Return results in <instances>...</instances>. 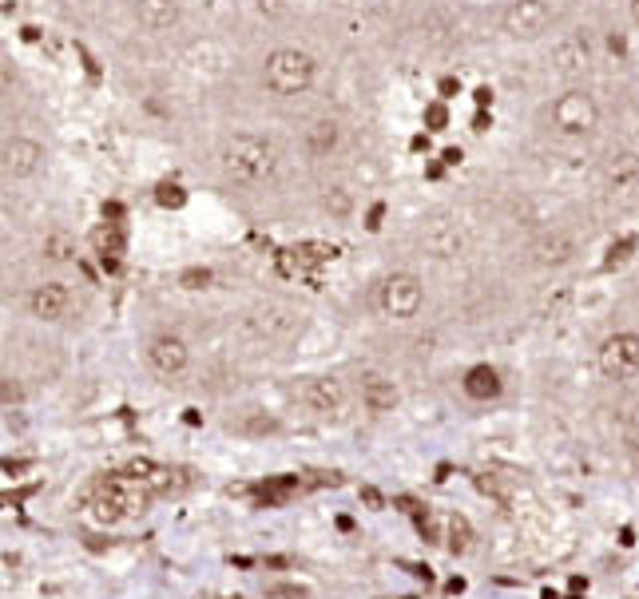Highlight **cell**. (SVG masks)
<instances>
[{"label": "cell", "mask_w": 639, "mask_h": 599, "mask_svg": "<svg viewBox=\"0 0 639 599\" xmlns=\"http://www.w3.org/2000/svg\"><path fill=\"white\" fill-rule=\"evenodd\" d=\"M0 168H4V188H32L44 171H49V148L32 128H12L4 131L0 143Z\"/></svg>", "instance_id": "7"}, {"label": "cell", "mask_w": 639, "mask_h": 599, "mask_svg": "<svg viewBox=\"0 0 639 599\" xmlns=\"http://www.w3.org/2000/svg\"><path fill=\"white\" fill-rule=\"evenodd\" d=\"M465 394L472 402H492V397H501V374L492 370V365H472L469 374H465Z\"/></svg>", "instance_id": "17"}, {"label": "cell", "mask_w": 639, "mask_h": 599, "mask_svg": "<svg viewBox=\"0 0 639 599\" xmlns=\"http://www.w3.org/2000/svg\"><path fill=\"white\" fill-rule=\"evenodd\" d=\"M255 92L278 108H302L322 88V60L306 44L275 40L255 56Z\"/></svg>", "instance_id": "3"}, {"label": "cell", "mask_w": 639, "mask_h": 599, "mask_svg": "<svg viewBox=\"0 0 639 599\" xmlns=\"http://www.w3.org/2000/svg\"><path fill=\"white\" fill-rule=\"evenodd\" d=\"M561 24V0H501L497 32L512 44H541Z\"/></svg>", "instance_id": "5"}, {"label": "cell", "mask_w": 639, "mask_h": 599, "mask_svg": "<svg viewBox=\"0 0 639 599\" xmlns=\"http://www.w3.org/2000/svg\"><path fill=\"white\" fill-rule=\"evenodd\" d=\"M131 29L148 40H168L183 29L188 4L183 0H124Z\"/></svg>", "instance_id": "8"}, {"label": "cell", "mask_w": 639, "mask_h": 599, "mask_svg": "<svg viewBox=\"0 0 639 599\" xmlns=\"http://www.w3.org/2000/svg\"><path fill=\"white\" fill-rule=\"evenodd\" d=\"M469 541H472V532H469V524H465V516H452L449 521V548L469 552Z\"/></svg>", "instance_id": "19"}, {"label": "cell", "mask_w": 639, "mask_h": 599, "mask_svg": "<svg viewBox=\"0 0 639 599\" xmlns=\"http://www.w3.org/2000/svg\"><path fill=\"white\" fill-rule=\"evenodd\" d=\"M148 504V492L143 484L128 481V477H111V481L99 484V516L104 521H124V516H136Z\"/></svg>", "instance_id": "12"}, {"label": "cell", "mask_w": 639, "mask_h": 599, "mask_svg": "<svg viewBox=\"0 0 639 599\" xmlns=\"http://www.w3.org/2000/svg\"><path fill=\"white\" fill-rule=\"evenodd\" d=\"M422 243H425V250H429V255L449 258V255H457V246H461V231H457V223H452V218L433 215L429 223H425V231H422Z\"/></svg>", "instance_id": "16"}, {"label": "cell", "mask_w": 639, "mask_h": 599, "mask_svg": "<svg viewBox=\"0 0 639 599\" xmlns=\"http://www.w3.org/2000/svg\"><path fill=\"white\" fill-rule=\"evenodd\" d=\"M596 370H600L608 382L628 385L639 377V334L636 330H616L600 342L596 350Z\"/></svg>", "instance_id": "9"}, {"label": "cell", "mask_w": 639, "mask_h": 599, "mask_svg": "<svg viewBox=\"0 0 639 599\" xmlns=\"http://www.w3.org/2000/svg\"><path fill=\"white\" fill-rule=\"evenodd\" d=\"M532 124L549 143H556L564 151L592 148L608 128V104H604V96L596 88H588L581 79H568V84H561V88L541 99Z\"/></svg>", "instance_id": "2"}, {"label": "cell", "mask_w": 639, "mask_h": 599, "mask_svg": "<svg viewBox=\"0 0 639 599\" xmlns=\"http://www.w3.org/2000/svg\"><path fill=\"white\" fill-rule=\"evenodd\" d=\"M370 310L382 322H409L425 310V278L417 270H385L370 286Z\"/></svg>", "instance_id": "6"}, {"label": "cell", "mask_w": 639, "mask_h": 599, "mask_svg": "<svg viewBox=\"0 0 639 599\" xmlns=\"http://www.w3.org/2000/svg\"><path fill=\"white\" fill-rule=\"evenodd\" d=\"M0 402H4V409H12V405L24 402V394H20V382H17V377H4V385H0Z\"/></svg>", "instance_id": "20"}, {"label": "cell", "mask_w": 639, "mask_h": 599, "mask_svg": "<svg viewBox=\"0 0 639 599\" xmlns=\"http://www.w3.org/2000/svg\"><path fill=\"white\" fill-rule=\"evenodd\" d=\"M529 255L532 263L544 266V270H564V266H572L576 255H581V238H576V231H568V226H541V231L532 235Z\"/></svg>", "instance_id": "10"}, {"label": "cell", "mask_w": 639, "mask_h": 599, "mask_svg": "<svg viewBox=\"0 0 639 599\" xmlns=\"http://www.w3.org/2000/svg\"><path fill=\"white\" fill-rule=\"evenodd\" d=\"M302 402L306 409L322 413V417H338L345 405V385L338 382V377H310V382L302 385Z\"/></svg>", "instance_id": "14"}, {"label": "cell", "mask_w": 639, "mask_h": 599, "mask_svg": "<svg viewBox=\"0 0 639 599\" xmlns=\"http://www.w3.org/2000/svg\"><path fill=\"white\" fill-rule=\"evenodd\" d=\"M345 119L330 108H315L298 119L295 139H290V156L302 159L306 168H330L338 156L345 151Z\"/></svg>", "instance_id": "4"}, {"label": "cell", "mask_w": 639, "mask_h": 599, "mask_svg": "<svg viewBox=\"0 0 639 599\" xmlns=\"http://www.w3.org/2000/svg\"><path fill=\"white\" fill-rule=\"evenodd\" d=\"M143 354H148V365L159 377H183L191 370V345L179 334H171V330L151 338Z\"/></svg>", "instance_id": "13"}, {"label": "cell", "mask_w": 639, "mask_h": 599, "mask_svg": "<svg viewBox=\"0 0 639 599\" xmlns=\"http://www.w3.org/2000/svg\"><path fill=\"white\" fill-rule=\"evenodd\" d=\"M286 159L290 148L283 139L270 136V131L258 128H231L219 136L215 143V171L231 191H246V195H258V191L275 188L286 171Z\"/></svg>", "instance_id": "1"}, {"label": "cell", "mask_w": 639, "mask_h": 599, "mask_svg": "<svg viewBox=\"0 0 639 599\" xmlns=\"http://www.w3.org/2000/svg\"><path fill=\"white\" fill-rule=\"evenodd\" d=\"M358 397H362L365 413H377V417H382V413H394L397 402H402L397 385L390 382V377H382V374H365L362 385H358Z\"/></svg>", "instance_id": "15"}, {"label": "cell", "mask_w": 639, "mask_h": 599, "mask_svg": "<svg viewBox=\"0 0 639 599\" xmlns=\"http://www.w3.org/2000/svg\"><path fill=\"white\" fill-rule=\"evenodd\" d=\"M270 596H283V599H302V588H275Z\"/></svg>", "instance_id": "21"}, {"label": "cell", "mask_w": 639, "mask_h": 599, "mask_svg": "<svg viewBox=\"0 0 639 599\" xmlns=\"http://www.w3.org/2000/svg\"><path fill=\"white\" fill-rule=\"evenodd\" d=\"M40 255L49 258V263H68V258L76 255V243H72L64 231H52V235L44 238V246H40Z\"/></svg>", "instance_id": "18"}, {"label": "cell", "mask_w": 639, "mask_h": 599, "mask_svg": "<svg viewBox=\"0 0 639 599\" xmlns=\"http://www.w3.org/2000/svg\"><path fill=\"white\" fill-rule=\"evenodd\" d=\"M24 306L36 322H64V318L76 310V290L64 278H44L24 295Z\"/></svg>", "instance_id": "11"}]
</instances>
